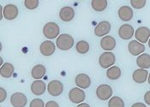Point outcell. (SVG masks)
Instances as JSON below:
<instances>
[{"label": "cell", "instance_id": "obj_5", "mask_svg": "<svg viewBox=\"0 0 150 107\" xmlns=\"http://www.w3.org/2000/svg\"><path fill=\"white\" fill-rule=\"evenodd\" d=\"M69 99L74 104H81L85 100L86 94L85 92L81 88L74 87L70 89V91L69 92Z\"/></svg>", "mask_w": 150, "mask_h": 107}, {"label": "cell", "instance_id": "obj_30", "mask_svg": "<svg viewBox=\"0 0 150 107\" xmlns=\"http://www.w3.org/2000/svg\"><path fill=\"white\" fill-rule=\"evenodd\" d=\"M7 98V92L4 87H0V102L3 103Z\"/></svg>", "mask_w": 150, "mask_h": 107}, {"label": "cell", "instance_id": "obj_10", "mask_svg": "<svg viewBox=\"0 0 150 107\" xmlns=\"http://www.w3.org/2000/svg\"><path fill=\"white\" fill-rule=\"evenodd\" d=\"M11 103L13 107H25L28 103L27 96L23 93H14L11 97Z\"/></svg>", "mask_w": 150, "mask_h": 107}, {"label": "cell", "instance_id": "obj_23", "mask_svg": "<svg viewBox=\"0 0 150 107\" xmlns=\"http://www.w3.org/2000/svg\"><path fill=\"white\" fill-rule=\"evenodd\" d=\"M122 72L119 67L117 66H112L111 68L107 69L106 70V76L110 80H117L121 77Z\"/></svg>", "mask_w": 150, "mask_h": 107}, {"label": "cell", "instance_id": "obj_22", "mask_svg": "<svg viewBox=\"0 0 150 107\" xmlns=\"http://www.w3.org/2000/svg\"><path fill=\"white\" fill-rule=\"evenodd\" d=\"M15 71L14 65L11 63H5L0 68V75L4 78H11Z\"/></svg>", "mask_w": 150, "mask_h": 107}, {"label": "cell", "instance_id": "obj_24", "mask_svg": "<svg viewBox=\"0 0 150 107\" xmlns=\"http://www.w3.org/2000/svg\"><path fill=\"white\" fill-rule=\"evenodd\" d=\"M108 2L106 0H92L91 6L93 10L97 12H101L105 11L107 7Z\"/></svg>", "mask_w": 150, "mask_h": 107}, {"label": "cell", "instance_id": "obj_11", "mask_svg": "<svg viewBox=\"0 0 150 107\" xmlns=\"http://www.w3.org/2000/svg\"><path fill=\"white\" fill-rule=\"evenodd\" d=\"M111 31V23L107 21H102L94 28V34L97 37H105Z\"/></svg>", "mask_w": 150, "mask_h": 107}, {"label": "cell", "instance_id": "obj_16", "mask_svg": "<svg viewBox=\"0 0 150 107\" xmlns=\"http://www.w3.org/2000/svg\"><path fill=\"white\" fill-rule=\"evenodd\" d=\"M100 46L105 51H111L115 49L116 39L112 36H105L100 40Z\"/></svg>", "mask_w": 150, "mask_h": 107}, {"label": "cell", "instance_id": "obj_25", "mask_svg": "<svg viewBox=\"0 0 150 107\" xmlns=\"http://www.w3.org/2000/svg\"><path fill=\"white\" fill-rule=\"evenodd\" d=\"M76 50L79 54H86L89 51V44L85 40H80L76 45Z\"/></svg>", "mask_w": 150, "mask_h": 107}, {"label": "cell", "instance_id": "obj_31", "mask_svg": "<svg viewBox=\"0 0 150 107\" xmlns=\"http://www.w3.org/2000/svg\"><path fill=\"white\" fill-rule=\"evenodd\" d=\"M45 107H59V105L56 101H53V100H51V101H48L46 104V106Z\"/></svg>", "mask_w": 150, "mask_h": 107}, {"label": "cell", "instance_id": "obj_14", "mask_svg": "<svg viewBox=\"0 0 150 107\" xmlns=\"http://www.w3.org/2000/svg\"><path fill=\"white\" fill-rule=\"evenodd\" d=\"M75 83L81 89H87L91 85V79L88 75L81 73V74H78L76 76Z\"/></svg>", "mask_w": 150, "mask_h": 107}, {"label": "cell", "instance_id": "obj_2", "mask_svg": "<svg viewBox=\"0 0 150 107\" xmlns=\"http://www.w3.org/2000/svg\"><path fill=\"white\" fill-rule=\"evenodd\" d=\"M60 27L58 24L55 23H47L43 27V34L46 39H52L59 36Z\"/></svg>", "mask_w": 150, "mask_h": 107}, {"label": "cell", "instance_id": "obj_35", "mask_svg": "<svg viewBox=\"0 0 150 107\" xmlns=\"http://www.w3.org/2000/svg\"><path fill=\"white\" fill-rule=\"evenodd\" d=\"M76 107H90V106L88 104H87V103H81Z\"/></svg>", "mask_w": 150, "mask_h": 107}, {"label": "cell", "instance_id": "obj_32", "mask_svg": "<svg viewBox=\"0 0 150 107\" xmlns=\"http://www.w3.org/2000/svg\"><path fill=\"white\" fill-rule=\"evenodd\" d=\"M144 101L147 105L150 106V91H148L145 94H144Z\"/></svg>", "mask_w": 150, "mask_h": 107}, {"label": "cell", "instance_id": "obj_28", "mask_svg": "<svg viewBox=\"0 0 150 107\" xmlns=\"http://www.w3.org/2000/svg\"><path fill=\"white\" fill-rule=\"evenodd\" d=\"M24 5L28 10H35L39 6V0H25Z\"/></svg>", "mask_w": 150, "mask_h": 107}, {"label": "cell", "instance_id": "obj_1", "mask_svg": "<svg viewBox=\"0 0 150 107\" xmlns=\"http://www.w3.org/2000/svg\"><path fill=\"white\" fill-rule=\"evenodd\" d=\"M56 46L61 51H68L74 46V39L68 34H60L57 38Z\"/></svg>", "mask_w": 150, "mask_h": 107}, {"label": "cell", "instance_id": "obj_20", "mask_svg": "<svg viewBox=\"0 0 150 107\" xmlns=\"http://www.w3.org/2000/svg\"><path fill=\"white\" fill-rule=\"evenodd\" d=\"M137 64L140 69L147 70L150 68V55L148 53H142L137 58Z\"/></svg>", "mask_w": 150, "mask_h": 107}, {"label": "cell", "instance_id": "obj_13", "mask_svg": "<svg viewBox=\"0 0 150 107\" xmlns=\"http://www.w3.org/2000/svg\"><path fill=\"white\" fill-rule=\"evenodd\" d=\"M40 53L43 56H45V57H50V56H52L55 52V51H56V46H55V44L52 41L46 40V41H44V42H42L40 44Z\"/></svg>", "mask_w": 150, "mask_h": 107}, {"label": "cell", "instance_id": "obj_18", "mask_svg": "<svg viewBox=\"0 0 150 107\" xmlns=\"http://www.w3.org/2000/svg\"><path fill=\"white\" fill-rule=\"evenodd\" d=\"M117 14H118V17L123 22H129V21H130L133 18V15H134L133 10L130 7L127 6V5L120 7L118 11H117Z\"/></svg>", "mask_w": 150, "mask_h": 107}, {"label": "cell", "instance_id": "obj_4", "mask_svg": "<svg viewBox=\"0 0 150 107\" xmlns=\"http://www.w3.org/2000/svg\"><path fill=\"white\" fill-rule=\"evenodd\" d=\"M96 96L100 100H108L112 96V88L107 84H101L96 89Z\"/></svg>", "mask_w": 150, "mask_h": 107}, {"label": "cell", "instance_id": "obj_37", "mask_svg": "<svg viewBox=\"0 0 150 107\" xmlns=\"http://www.w3.org/2000/svg\"><path fill=\"white\" fill-rule=\"evenodd\" d=\"M149 46L150 48V38H149Z\"/></svg>", "mask_w": 150, "mask_h": 107}, {"label": "cell", "instance_id": "obj_6", "mask_svg": "<svg viewBox=\"0 0 150 107\" xmlns=\"http://www.w3.org/2000/svg\"><path fill=\"white\" fill-rule=\"evenodd\" d=\"M64 91V85L58 80H53L47 85V92L50 95L58 97Z\"/></svg>", "mask_w": 150, "mask_h": 107}, {"label": "cell", "instance_id": "obj_19", "mask_svg": "<svg viewBox=\"0 0 150 107\" xmlns=\"http://www.w3.org/2000/svg\"><path fill=\"white\" fill-rule=\"evenodd\" d=\"M149 77V72L147 70L137 69L132 74V78L135 82L138 84L144 83Z\"/></svg>", "mask_w": 150, "mask_h": 107}, {"label": "cell", "instance_id": "obj_21", "mask_svg": "<svg viewBox=\"0 0 150 107\" xmlns=\"http://www.w3.org/2000/svg\"><path fill=\"white\" fill-rule=\"evenodd\" d=\"M46 73V67L42 64H37L34 66L31 70V75L35 80H40L45 76Z\"/></svg>", "mask_w": 150, "mask_h": 107}, {"label": "cell", "instance_id": "obj_33", "mask_svg": "<svg viewBox=\"0 0 150 107\" xmlns=\"http://www.w3.org/2000/svg\"><path fill=\"white\" fill-rule=\"evenodd\" d=\"M131 107H147V106H146V105H144L143 103L138 102V103H135L134 105H132Z\"/></svg>", "mask_w": 150, "mask_h": 107}, {"label": "cell", "instance_id": "obj_15", "mask_svg": "<svg viewBox=\"0 0 150 107\" xmlns=\"http://www.w3.org/2000/svg\"><path fill=\"white\" fill-rule=\"evenodd\" d=\"M75 17V11L70 6H64L59 11V18L64 23H69Z\"/></svg>", "mask_w": 150, "mask_h": 107}, {"label": "cell", "instance_id": "obj_7", "mask_svg": "<svg viewBox=\"0 0 150 107\" xmlns=\"http://www.w3.org/2000/svg\"><path fill=\"white\" fill-rule=\"evenodd\" d=\"M128 50L129 52L132 56H140L145 51V46L144 44L140 43L137 40H131L128 44Z\"/></svg>", "mask_w": 150, "mask_h": 107}, {"label": "cell", "instance_id": "obj_12", "mask_svg": "<svg viewBox=\"0 0 150 107\" xmlns=\"http://www.w3.org/2000/svg\"><path fill=\"white\" fill-rule=\"evenodd\" d=\"M134 34H135L134 27L129 24H124L118 29V35L122 39H125V40H128L131 39L134 35Z\"/></svg>", "mask_w": 150, "mask_h": 107}, {"label": "cell", "instance_id": "obj_17", "mask_svg": "<svg viewBox=\"0 0 150 107\" xmlns=\"http://www.w3.org/2000/svg\"><path fill=\"white\" fill-rule=\"evenodd\" d=\"M30 89H31L32 94H34L35 95L40 96L43 94H45L46 90V85L43 81L36 80L31 84Z\"/></svg>", "mask_w": 150, "mask_h": 107}, {"label": "cell", "instance_id": "obj_29", "mask_svg": "<svg viewBox=\"0 0 150 107\" xmlns=\"http://www.w3.org/2000/svg\"><path fill=\"white\" fill-rule=\"evenodd\" d=\"M46 105L44 101L40 99H35L30 102L29 107H45Z\"/></svg>", "mask_w": 150, "mask_h": 107}, {"label": "cell", "instance_id": "obj_26", "mask_svg": "<svg viewBox=\"0 0 150 107\" xmlns=\"http://www.w3.org/2000/svg\"><path fill=\"white\" fill-rule=\"evenodd\" d=\"M108 107H125V102L120 97L114 96L109 99Z\"/></svg>", "mask_w": 150, "mask_h": 107}, {"label": "cell", "instance_id": "obj_27", "mask_svg": "<svg viewBox=\"0 0 150 107\" xmlns=\"http://www.w3.org/2000/svg\"><path fill=\"white\" fill-rule=\"evenodd\" d=\"M147 4L146 0H130V4L134 9L140 10L142 9Z\"/></svg>", "mask_w": 150, "mask_h": 107}, {"label": "cell", "instance_id": "obj_3", "mask_svg": "<svg viewBox=\"0 0 150 107\" xmlns=\"http://www.w3.org/2000/svg\"><path fill=\"white\" fill-rule=\"evenodd\" d=\"M116 62L115 55L111 52V51H105L103 52L100 58H99V63L100 65V67H102L103 69H109L112 66H113V64Z\"/></svg>", "mask_w": 150, "mask_h": 107}, {"label": "cell", "instance_id": "obj_36", "mask_svg": "<svg viewBox=\"0 0 150 107\" xmlns=\"http://www.w3.org/2000/svg\"><path fill=\"white\" fill-rule=\"evenodd\" d=\"M148 81H149V83L150 85V74H149V77H148Z\"/></svg>", "mask_w": 150, "mask_h": 107}, {"label": "cell", "instance_id": "obj_9", "mask_svg": "<svg viewBox=\"0 0 150 107\" xmlns=\"http://www.w3.org/2000/svg\"><path fill=\"white\" fill-rule=\"evenodd\" d=\"M19 14L18 8L12 4H6L5 6H4V17L8 20V21H12L15 20Z\"/></svg>", "mask_w": 150, "mask_h": 107}, {"label": "cell", "instance_id": "obj_34", "mask_svg": "<svg viewBox=\"0 0 150 107\" xmlns=\"http://www.w3.org/2000/svg\"><path fill=\"white\" fill-rule=\"evenodd\" d=\"M0 11H1V14H0V19L3 20L4 18V6L0 5Z\"/></svg>", "mask_w": 150, "mask_h": 107}, {"label": "cell", "instance_id": "obj_8", "mask_svg": "<svg viewBox=\"0 0 150 107\" xmlns=\"http://www.w3.org/2000/svg\"><path fill=\"white\" fill-rule=\"evenodd\" d=\"M135 37L136 40L142 44H145L149 42L150 38V29L147 27H140L135 32Z\"/></svg>", "mask_w": 150, "mask_h": 107}]
</instances>
